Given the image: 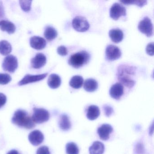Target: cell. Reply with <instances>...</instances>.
Here are the masks:
<instances>
[{
    "instance_id": "6da1fadb",
    "label": "cell",
    "mask_w": 154,
    "mask_h": 154,
    "mask_svg": "<svg viewBox=\"0 0 154 154\" xmlns=\"http://www.w3.org/2000/svg\"><path fill=\"white\" fill-rule=\"evenodd\" d=\"M12 122L19 127L26 129H32L35 127V123L32 117L23 110L19 109L15 112L12 118Z\"/></svg>"
},
{
    "instance_id": "7a4b0ae2",
    "label": "cell",
    "mask_w": 154,
    "mask_h": 154,
    "mask_svg": "<svg viewBox=\"0 0 154 154\" xmlns=\"http://www.w3.org/2000/svg\"><path fill=\"white\" fill-rule=\"evenodd\" d=\"M135 69L132 66H121L118 70V78L119 81L128 87H133L135 82L131 76L134 75Z\"/></svg>"
},
{
    "instance_id": "3957f363",
    "label": "cell",
    "mask_w": 154,
    "mask_h": 154,
    "mask_svg": "<svg viewBox=\"0 0 154 154\" xmlns=\"http://www.w3.org/2000/svg\"><path fill=\"white\" fill-rule=\"evenodd\" d=\"M90 55L86 51H82L72 55L68 60V64L75 68H80L87 63Z\"/></svg>"
},
{
    "instance_id": "277c9868",
    "label": "cell",
    "mask_w": 154,
    "mask_h": 154,
    "mask_svg": "<svg viewBox=\"0 0 154 154\" xmlns=\"http://www.w3.org/2000/svg\"><path fill=\"white\" fill-rule=\"evenodd\" d=\"M32 119L35 123H42L48 121L50 117L49 112L42 108H34Z\"/></svg>"
},
{
    "instance_id": "5b68a950",
    "label": "cell",
    "mask_w": 154,
    "mask_h": 154,
    "mask_svg": "<svg viewBox=\"0 0 154 154\" xmlns=\"http://www.w3.org/2000/svg\"><path fill=\"white\" fill-rule=\"evenodd\" d=\"M18 66L17 58L13 55H9L5 57L2 63V68L4 71L13 73Z\"/></svg>"
},
{
    "instance_id": "8992f818",
    "label": "cell",
    "mask_w": 154,
    "mask_h": 154,
    "mask_svg": "<svg viewBox=\"0 0 154 154\" xmlns=\"http://www.w3.org/2000/svg\"><path fill=\"white\" fill-rule=\"evenodd\" d=\"M73 27L78 32H85L90 28V24L87 20L82 16H77L73 20Z\"/></svg>"
},
{
    "instance_id": "52a82bcc",
    "label": "cell",
    "mask_w": 154,
    "mask_h": 154,
    "mask_svg": "<svg viewBox=\"0 0 154 154\" xmlns=\"http://www.w3.org/2000/svg\"><path fill=\"white\" fill-rule=\"evenodd\" d=\"M138 29L141 33L147 37H150L153 34V26L151 20L148 17H145L140 21L138 25Z\"/></svg>"
},
{
    "instance_id": "ba28073f",
    "label": "cell",
    "mask_w": 154,
    "mask_h": 154,
    "mask_svg": "<svg viewBox=\"0 0 154 154\" xmlns=\"http://www.w3.org/2000/svg\"><path fill=\"white\" fill-rule=\"evenodd\" d=\"M126 16V9L120 3H115L110 9V17L114 20H118L121 17Z\"/></svg>"
},
{
    "instance_id": "9c48e42d",
    "label": "cell",
    "mask_w": 154,
    "mask_h": 154,
    "mask_svg": "<svg viewBox=\"0 0 154 154\" xmlns=\"http://www.w3.org/2000/svg\"><path fill=\"white\" fill-rule=\"evenodd\" d=\"M106 58L109 61H114L119 59L121 56V52L119 48L113 45H109L106 48Z\"/></svg>"
},
{
    "instance_id": "30bf717a",
    "label": "cell",
    "mask_w": 154,
    "mask_h": 154,
    "mask_svg": "<svg viewBox=\"0 0 154 154\" xmlns=\"http://www.w3.org/2000/svg\"><path fill=\"white\" fill-rule=\"evenodd\" d=\"M48 74V73H44L42 74L36 75H26L24 76L22 80L19 82L18 85L20 86H22L28 84L39 82L45 78L47 76Z\"/></svg>"
},
{
    "instance_id": "8fae6325",
    "label": "cell",
    "mask_w": 154,
    "mask_h": 154,
    "mask_svg": "<svg viewBox=\"0 0 154 154\" xmlns=\"http://www.w3.org/2000/svg\"><path fill=\"white\" fill-rule=\"evenodd\" d=\"M113 128L109 124H103L98 128L97 132L99 137L103 140H108L110 134L112 132Z\"/></svg>"
},
{
    "instance_id": "7c38bea8",
    "label": "cell",
    "mask_w": 154,
    "mask_h": 154,
    "mask_svg": "<svg viewBox=\"0 0 154 154\" xmlns=\"http://www.w3.org/2000/svg\"><path fill=\"white\" fill-rule=\"evenodd\" d=\"M46 62V57L45 55L42 53H38L31 60V66L35 69H40L45 65Z\"/></svg>"
},
{
    "instance_id": "4fadbf2b",
    "label": "cell",
    "mask_w": 154,
    "mask_h": 154,
    "mask_svg": "<svg viewBox=\"0 0 154 154\" xmlns=\"http://www.w3.org/2000/svg\"><path fill=\"white\" fill-rule=\"evenodd\" d=\"M124 93V88L122 84L117 83L111 87L109 94L111 97L116 100H119Z\"/></svg>"
},
{
    "instance_id": "5bb4252c",
    "label": "cell",
    "mask_w": 154,
    "mask_h": 154,
    "mask_svg": "<svg viewBox=\"0 0 154 154\" xmlns=\"http://www.w3.org/2000/svg\"><path fill=\"white\" fill-rule=\"evenodd\" d=\"M28 138L31 144L34 146H37L43 142L44 136L41 131L35 130L29 133Z\"/></svg>"
},
{
    "instance_id": "9a60e30c",
    "label": "cell",
    "mask_w": 154,
    "mask_h": 154,
    "mask_svg": "<svg viewBox=\"0 0 154 154\" xmlns=\"http://www.w3.org/2000/svg\"><path fill=\"white\" fill-rule=\"evenodd\" d=\"M46 41L43 38L39 36L32 37L30 38V45L32 48L36 50H42L46 46Z\"/></svg>"
},
{
    "instance_id": "2e32d148",
    "label": "cell",
    "mask_w": 154,
    "mask_h": 154,
    "mask_svg": "<svg viewBox=\"0 0 154 154\" xmlns=\"http://www.w3.org/2000/svg\"><path fill=\"white\" fill-rule=\"evenodd\" d=\"M0 29L8 34H12L16 31V27L15 25L11 21L2 20L0 21Z\"/></svg>"
},
{
    "instance_id": "e0dca14e",
    "label": "cell",
    "mask_w": 154,
    "mask_h": 154,
    "mask_svg": "<svg viewBox=\"0 0 154 154\" xmlns=\"http://www.w3.org/2000/svg\"><path fill=\"white\" fill-rule=\"evenodd\" d=\"M100 113L99 107L96 105H92L88 107L87 109L86 117L90 120H94L99 117Z\"/></svg>"
},
{
    "instance_id": "ac0fdd59",
    "label": "cell",
    "mask_w": 154,
    "mask_h": 154,
    "mask_svg": "<svg viewBox=\"0 0 154 154\" xmlns=\"http://www.w3.org/2000/svg\"><path fill=\"white\" fill-rule=\"evenodd\" d=\"M104 149L103 144L100 141H95L89 148V152L90 154H103Z\"/></svg>"
},
{
    "instance_id": "d6986e66",
    "label": "cell",
    "mask_w": 154,
    "mask_h": 154,
    "mask_svg": "<svg viewBox=\"0 0 154 154\" xmlns=\"http://www.w3.org/2000/svg\"><path fill=\"white\" fill-rule=\"evenodd\" d=\"M61 79L58 75L52 74L50 75L48 80V85L50 88L55 89L61 85Z\"/></svg>"
},
{
    "instance_id": "ffe728a7",
    "label": "cell",
    "mask_w": 154,
    "mask_h": 154,
    "mask_svg": "<svg viewBox=\"0 0 154 154\" xmlns=\"http://www.w3.org/2000/svg\"><path fill=\"white\" fill-rule=\"evenodd\" d=\"M109 36L112 42L118 43L122 41L123 38V33L120 29H116L110 30Z\"/></svg>"
},
{
    "instance_id": "44dd1931",
    "label": "cell",
    "mask_w": 154,
    "mask_h": 154,
    "mask_svg": "<svg viewBox=\"0 0 154 154\" xmlns=\"http://www.w3.org/2000/svg\"><path fill=\"white\" fill-rule=\"evenodd\" d=\"M98 84L94 79L90 78L85 80L84 83V88L86 91L92 92L97 90Z\"/></svg>"
},
{
    "instance_id": "7402d4cb",
    "label": "cell",
    "mask_w": 154,
    "mask_h": 154,
    "mask_svg": "<svg viewBox=\"0 0 154 154\" xmlns=\"http://www.w3.org/2000/svg\"><path fill=\"white\" fill-rule=\"evenodd\" d=\"M59 125L60 128L63 131L69 130L72 126L69 117L66 114L61 115L59 120Z\"/></svg>"
},
{
    "instance_id": "603a6c76",
    "label": "cell",
    "mask_w": 154,
    "mask_h": 154,
    "mask_svg": "<svg viewBox=\"0 0 154 154\" xmlns=\"http://www.w3.org/2000/svg\"><path fill=\"white\" fill-rule=\"evenodd\" d=\"M84 79L80 75H75L71 78L69 85L74 89H78L81 88L83 84Z\"/></svg>"
},
{
    "instance_id": "cb8c5ba5",
    "label": "cell",
    "mask_w": 154,
    "mask_h": 154,
    "mask_svg": "<svg viewBox=\"0 0 154 154\" xmlns=\"http://www.w3.org/2000/svg\"><path fill=\"white\" fill-rule=\"evenodd\" d=\"M11 51L12 46L8 41L2 40L0 42V54L2 55H8Z\"/></svg>"
},
{
    "instance_id": "d4e9b609",
    "label": "cell",
    "mask_w": 154,
    "mask_h": 154,
    "mask_svg": "<svg viewBox=\"0 0 154 154\" xmlns=\"http://www.w3.org/2000/svg\"><path fill=\"white\" fill-rule=\"evenodd\" d=\"M44 35L48 40L52 41L57 37V32L53 27L48 26L45 29Z\"/></svg>"
},
{
    "instance_id": "484cf974",
    "label": "cell",
    "mask_w": 154,
    "mask_h": 154,
    "mask_svg": "<svg viewBox=\"0 0 154 154\" xmlns=\"http://www.w3.org/2000/svg\"><path fill=\"white\" fill-rule=\"evenodd\" d=\"M67 154H79V149L76 144L73 142L67 143L66 146Z\"/></svg>"
},
{
    "instance_id": "4316f807",
    "label": "cell",
    "mask_w": 154,
    "mask_h": 154,
    "mask_svg": "<svg viewBox=\"0 0 154 154\" xmlns=\"http://www.w3.org/2000/svg\"><path fill=\"white\" fill-rule=\"evenodd\" d=\"M32 1H20V8L25 12H29L31 9Z\"/></svg>"
},
{
    "instance_id": "83f0119b",
    "label": "cell",
    "mask_w": 154,
    "mask_h": 154,
    "mask_svg": "<svg viewBox=\"0 0 154 154\" xmlns=\"http://www.w3.org/2000/svg\"><path fill=\"white\" fill-rule=\"evenodd\" d=\"M11 77L8 74L0 73V84H8L11 81Z\"/></svg>"
},
{
    "instance_id": "f1b7e54d",
    "label": "cell",
    "mask_w": 154,
    "mask_h": 154,
    "mask_svg": "<svg viewBox=\"0 0 154 154\" xmlns=\"http://www.w3.org/2000/svg\"><path fill=\"white\" fill-rule=\"evenodd\" d=\"M121 3H123L125 5H137L139 7H142L146 5L147 3L146 1H120Z\"/></svg>"
},
{
    "instance_id": "f546056e",
    "label": "cell",
    "mask_w": 154,
    "mask_h": 154,
    "mask_svg": "<svg viewBox=\"0 0 154 154\" xmlns=\"http://www.w3.org/2000/svg\"><path fill=\"white\" fill-rule=\"evenodd\" d=\"M36 154H50L49 148L46 146L40 147L38 149Z\"/></svg>"
},
{
    "instance_id": "4dcf8cb0",
    "label": "cell",
    "mask_w": 154,
    "mask_h": 154,
    "mask_svg": "<svg viewBox=\"0 0 154 154\" xmlns=\"http://www.w3.org/2000/svg\"><path fill=\"white\" fill-rule=\"evenodd\" d=\"M57 52L58 54L62 56H66L68 54L67 49L64 46H60L58 47L57 49Z\"/></svg>"
},
{
    "instance_id": "1f68e13d",
    "label": "cell",
    "mask_w": 154,
    "mask_h": 154,
    "mask_svg": "<svg viewBox=\"0 0 154 154\" xmlns=\"http://www.w3.org/2000/svg\"><path fill=\"white\" fill-rule=\"evenodd\" d=\"M146 52L150 56L154 55V43H149L146 48Z\"/></svg>"
},
{
    "instance_id": "d6a6232c",
    "label": "cell",
    "mask_w": 154,
    "mask_h": 154,
    "mask_svg": "<svg viewBox=\"0 0 154 154\" xmlns=\"http://www.w3.org/2000/svg\"><path fill=\"white\" fill-rule=\"evenodd\" d=\"M104 113L107 117H109L113 112V109L109 105H105L103 107Z\"/></svg>"
},
{
    "instance_id": "836d02e7",
    "label": "cell",
    "mask_w": 154,
    "mask_h": 154,
    "mask_svg": "<svg viewBox=\"0 0 154 154\" xmlns=\"http://www.w3.org/2000/svg\"><path fill=\"white\" fill-rule=\"evenodd\" d=\"M7 97L3 93H0V108H2L7 102Z\"/></svg>"
},
{
    "instance_id": "e575fe53",
    "label": "cell",
    "mask_w": 154,
    "mask_h": 154,
    "mask_svg": "<svg viewBox=\"0 0 154 154\" xmlns=\"http://www.w3.org/2000/svg\"><path fill=\"white\" fill-rule=\"evenodd\" d=\"M5 16V10L2 2H0V18Z\"/></svg>"
},
{
    "instance_id": "d590c367",
    "label": "cell",
    "mask_w": 154,
    "mask_h": 154,
    "mask_svg": "<svg viewBox=\"0 0 154 154\" xmlns=\"http://www.w3.org/2000/svg\"><path fill=\"white\" fill-rule=\"evenodd\" d=\"M7 154H20V153H19L18 151H17V150L13 149V150L9 151Z\"/></svg>"
}]
</instances>
